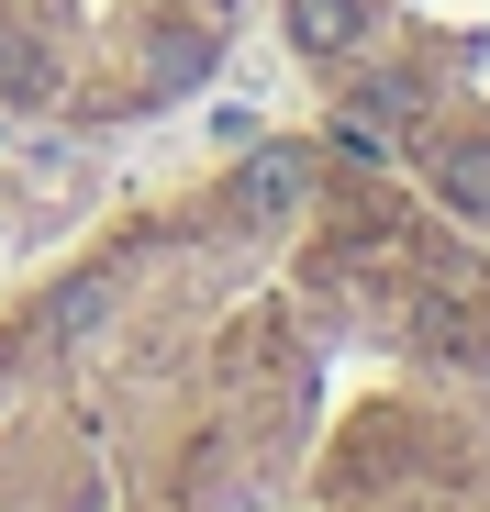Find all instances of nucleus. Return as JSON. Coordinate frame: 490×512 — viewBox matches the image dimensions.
Listing matches in <instances>:
<instances>
[{"mask_svg":"<svg viewBox=\"0 0 490 512\" xmlns=\"http://www.w3.org/2000/svg\"><path fill=\"white\" fill-rule=\"evenodd\" d=\"M0 145H12V123H0Z\"/></svg>","mask_w":490,"mask_h":512,"instance_id":"obj_7","label":"nucleus"},{"mask_svg":"<svg viewBox=\"0 0 490 512\" xmlns=\"http://www.w3.org/2000/svg\"><path fill=\"white\" fill-rule=\"evenodd\" d=\"M301 190H312V156H301V145H257V156L234 167V212H245V223L301 212Z\"/></svg>","mask_w":490,"mask_h":512,"instance_id":"obj_1","label":"nucleus"},{"mask_svg":"<svg viewBox=\"0 0 490 512\" xmlns=\"http://www.w3.org/2000/svg\"><path fill=\"white\" fill-rule=\"evenodd\" d=\"M424 167H435V201H446V212L490 223V145H435Z\"/></svg>","mask_w":490,"mask_h":512,"instance_id":"obj_2","label":"nucleus"},{"mask_svg":"<svg viewBox=\"0 0 490 512\" xmlns=\"http://www.w3.org/2000/svg\"><path fill=\"white\" fill-rule=\"evenodd\" d=\"M212 34H168V45H156V90H201V78H212Z\"/></svg>","mask_w":490,"mask_h":512,"instance_id":"obj_4","label":"nucleus"},{"mask_svg":"<svg viewBox=\"0 0 490 512\" xmlns=\"http://www.w3.org/2000/svg\"><path fill=\"white\" fill-rule=\"evenodd\" d=\"M323 145H335V156H357V167H379V156H390V134H379V112H357V101H346L335 123H323Z\"/></svg>","mask_w":490,"mask_h":512,"instance_id":"obj_6","label":"nucleus"},{"mask_svg":"<svg viewBox=\"0 0 490 512\" xmlns=\"http://www.w3.org/2000/svg\"><path fill=\"white\" fill-rule=\"evenodd\" d=\"M0 101H56V67H45V45H0Z\"/></svg>","mask_w":490,"mask_h":512,"instance_id":"obj_5","label":"nucleus"},{"mask_svg":"<svg viewBox=\"0 0 490 512\" xmlns=\"http://www.w3.org/2000/svg\"><path fill=\"white\" fill-rule=\"evenodd\" d=\"M357 23H368V0H290V45L301 56H357Z\"/></svg>","mask_w":490,"mask_h":512,"instance_id":"obj_3","label":"nucleus"}]
</instances>
